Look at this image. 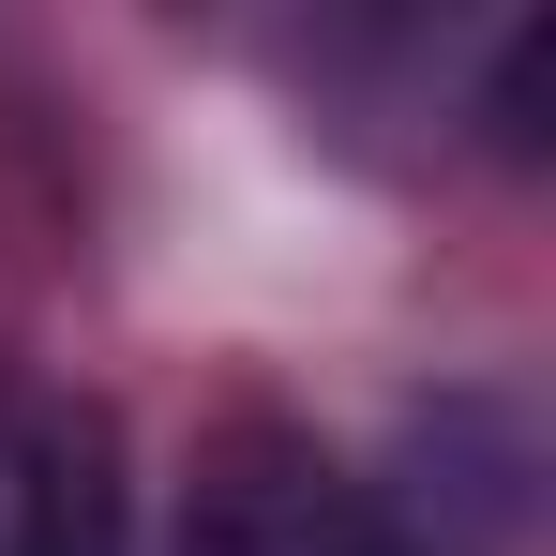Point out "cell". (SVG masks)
I'll return each mask as SVG.
<instances>
[{
	"label": "cell",
	"mask_w": 556,
	"mask_h": 556,
	"mask_svg": "<svg viewBox=\"0 0 556 556\" xmlns=\"http://www.w3.org/2000/svg\"><path fill=\"white\" fill-rule=\"evenodd\" d=\"M136 481H121V421L91 391H15L0 406V556H121Z\"/></svg>",
	"instance_id": "1"
},
{
	"label": "cell",
	"mask_w": 556,
	"mask_h": 556,
	"mask_svg": "<svg viewBox=\"0 0 556 556\" xmlns=\"http://www.w3.org/2000/svg\"><path fill=\"white\" fill-rule=\"evenodd\" d=\"M195 556H421V542L376 511L362 481H331L316 452L241 437V452H226V481L195 496Z\"/></svg>",
	"instance_id": "2"
}]
</instances>
